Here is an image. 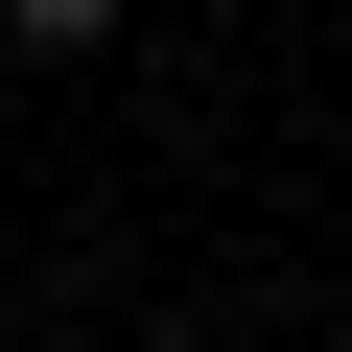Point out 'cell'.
<instances>
[{
  "label": "cell",
  "instance_id": "cell-1",
  "mask_svg": "<svg viewBox=\"0 0 352 352\" xmlns=\"http://www.w3.org/2000/svg\"><path fill=\"white\" fill-rule=\"evenodd\" d=\"M0 47H47V71H71V47H118V0H0Z\"/></svg>",
  "mask_w": 352,
  "mask_h": 352
}]
</instances>
